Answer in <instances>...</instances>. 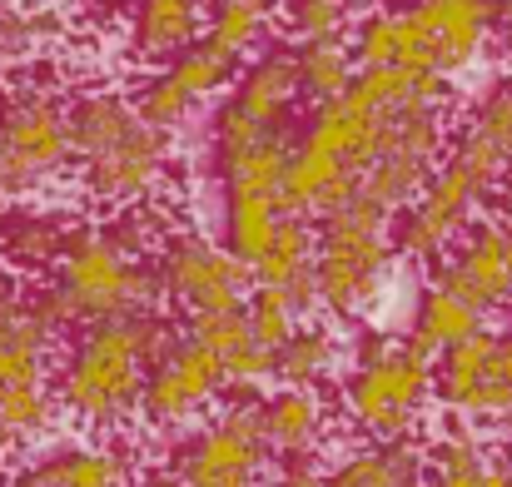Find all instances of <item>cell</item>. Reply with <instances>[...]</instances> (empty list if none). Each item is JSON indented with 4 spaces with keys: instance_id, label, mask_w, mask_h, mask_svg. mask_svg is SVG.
Returning a JSON list of instances; mask_svg holds the SVG:
<instances>
[{
    "instance_id": "obj_1",
    "label": "cell",
    "mask_w": 512,
    "mask_h": 487,
    "mask_svg": "<svg viewBox=\"0 0 512 487\" xmlns=\"http://www.w3.org/2000/svg\"><path fill=\"white\" fill-rule=\"evenodd\" d=\"M145 378H150V363L140 353L130 319L85 324L50 368L60 418H70L90 433H120L125 423H135Z\"/></svg>"
},
{
    "instance_id": "obj_2",
    "label": "cell",
    "mask_w": 512,
    "mask_h": 487,
    "mask_svg": "<svg viewBox=\"0 0 512 487\" xmlns=\"http://www.w3.org/2000/svg\"><path fill=\"white\" fill-rule=\"evenodd\" d=\"M393 214L353 194L314 224V299L329 319H363L393 274Z\"/></svg>"
},
{
    "instance_id": "obj_3",
    "label": "cell",
    "mask_w": 512,
    "mask_h": 487,
    "mask_svg": "<svg viewBox=\"0 0 512 487\" xmlns=\"http://www.w3.org/2000/svg\"><path fill=\"white\" fill-rule=\"evenodd\" d=\"M50 284L60 289L75 328L135 319V314H150L165 304L155 259L130 254L105 224H75L60 264L50 269Z\"/></svg>"
},
{
    "instance_id": "obj_4",
    "label": "cell",
    "mask_w": 512,
    "mask_h": 487,
    "mask_svg": "<svg viewBox=\"0 0 512 487\" xmlns=\"http://www.w3.org/2000/svg\"><path fill=\"white\" fill-rule=\"evenodd\" d=\"M433 398V358L408 348V338H393L368 363H353L339 388V408L348 428L363 433V443H408L428 413Z\"/></svg>"
},
{
    "instance_id": "obj_5",
    "label": "cell",
    "mask_w": 512,
    "mask_h": 487,
    "mask_svg": "<svg viewBox=\"0 0 512 487\" xmlns=\"http://www.w3.org/2000/svg\"><path fill=\"white\" fill-rule=\"evenodd\" d=\"M70 164V105L50 85H10L0 95V199H30Z\"/></svg>"
},
{
    "instance_id": "obj_6",
    "label": "cell",
    "mask_w": 512,
    "mask_h": 487,
    "mask_svg": "<svg viewBox=\"0 0 512 487\" xmlns=\"http://www.w3.org/2000/svg\"><path fill=\"white\" fill-rule=\"evenodd\" d=\"M165 473L179 487H264L269 448L254 403H224L184 433H165Z\"/></svg>"
},
{
    "instance_id": "obj_7",
    "label": "cell",
    "mask_w": 512,
    "mask_h": 487,
    "mask_svg": "<svg viewBox=\"0 0 512 487\" xmlns=\"http://www.w3.org/2000/svg\"><path fill=\"white\" fill-rule=\"evenodd\" d=\"M393 25L403 70L453 80L488 50L498 30V0H413L408 10H393Z\"/></svg>"
},
{
    "instance_id": "obj_8",
    "label": "cell",
    "mask_w": 512,
    "mask_h": 487,
    "mask_svg": "<svg viewBox=\"0 0 512 487\" xmlns=\"http://www.w3.org/2000/svg\"><path fill=\"white\" fill-rule=\"evenodd\" d=\"M155 279H160V299L174 304L184 319L194 314H224V309H244L254 274L209 234L199 229H174L155 254Z\"/></svg>"
},
{
    "instance_id": "obj_9",
    "label": "cell",
    "mask_w": 512,
    "mask_h": 487,
    "mask_svg": "<svg viewBox=\"0 0 512 487\" xmlns=\"http://www.w3.org/2000/svg\"><path fill=\"white\" fill-rule=\"evenodd\" d=\"M433 398L468 423H498L512 408V343L478 328L433 363Z\"/></svg>"
},
{
    "instance_id": "obj_10",
    "label": "cell",
    "mask_w": 512,
    "mask_h": 487,
    "mask_svg": "<svg viewBox=\"0 0 512 487\" xmlns=\"http://www.w3.org/2000/svg\"><path fill=\"white\" fill-rule=\"evenodd\" d=\"M478 209H483V194L468 184V174H463L458 164L443 160L433 169V179L423 184V194H418L408 209L393 214V229H388L393 254H403V259H413V264H438V259H448V249H453L458 234L478 219Z\"/></svg>"
},
{
    "instance_id": "obj_11",
    "label": "cell",
    "mask_w": 512,
    "mask_h": 487,
    "mask_svg": "<svg viewBox=\"0 0 512 487\" xmlns=\"http://www.w3.org/2000/svg\"><path fill=\"white\" fill-rule=\"evenodd\" d=\"M433 284L448 289L453 299H463L468 309H478L483 319L512 309V224L503 214H478L458 244L448 249V259L433 264Z\"/></svg>"
},
{
    "instance_id": "obj_12",
    "label": "cell",
    "mask_w": 512,
    "mask_h": 487,
    "mask_svg": "<svg viewBox=\"0 0 512 487\" xmlns=\"http://www.w3.org/2000/svg\"><path fill=\"white\" fill-rule=\"evenodd\" d=\"M170 155V135H160L140 120L125 140H115L110 150L80 164V184L105 209H140V204L160 199V189L170 179Z\"/></svg>"
},
{
    "instance_id": "obj_13",
    "label": "cell",
    "mask_w": 512,
    "mask_h": 487,
    "mask_svg": "<svg viewBox=\"0 0 512 487\" xmlns=\"http://www.w3.org/2000/svg\"><path fill=\"white\" fill-rule=\"evenodd\" d=\"M224 393V363L179 338L170 358H160L145 378V398H140V418L155 428V433H184L204 418V408Z\"/></svg>"
},
{
    "instance_id": "obj_14",
    "label": "cell",
    "mask_w": 512,
    "mask_h": 487,
    "mask_svg": "<svg viewBox=\"0 0 512 487\" xmlns=\"http://www.w3.org/2000/svg\"><path fill=\"white\" fill-rule=\"evenodd\" d=\"M254 413L269 458H319L334 433V408L319 388H269Z\"/></svg>"
},
{
    "instance_id": "obj_15",
    "label": "cell",
    "mask_w": 512,
    "mask_h": 487,
    "mask_svg": "<svg viewBox=\"0 0 512 487\" xmlns=\"http://www.w3.org/2000/svg\"><path fill=\"white\" fill-rule=\"evenodd\" d=\"M5 487H135V463L115 443H55L20 463Z\"/></svg>"
},
{
    "instance_id": "obj_16",
    "label": "cell",
    "mask_w": 512,
    "mask_h": 487,
    "mask_svg": "<svg viewBox=\"0 0 512 487\" xmlns=\"http://www.w3.org/2000/svg\"><path fill=\"white\" fill-rule=\"evenodd\" d=\"M348 100L363 105L378 120L393 115H418V110H448L453 100V80L448 75H428V70H403V65H383V70H358L348 85Z\"/></svg>"
},
{
    "instance_id": "obj_17",
    "label": "cell",
    "mask_w": 512,
    "mask_h": 487,
    "mask_svg": "<svg viewBox=\"0 0 512 487\" xmlns=\"http://www.w3.org/2000/svg\"><path fill=\"white\" fill-rule=\"evenodd\" d=\"M75 234V219L60 214V209H35V204H10L0 209V259H5V274L20 269V274H40V269H55L65 244Z\"/></svg>"
},
{
    "instance_id": "obj_18",
    "label": "cell",
    "mask_w": 512,
    "mask_h": 487,
    "mask_svg": "<svg viewBox=\"0 0 512 487\" xmlns=\"http://www.w3.org/2000/svg\"><path fill=\"white\" fill-rule=\"evenodd\" d=\"M234 105L259 125V130H284L294 125L299 110V65H294V45H269L249 75L234 90Z\"/></svg>"
},
{
    "instance_id": "obj_19",
    "label": "cell",
    "mask_w": 512,
    "mask_h": 487,
    "mask_svg": "<svg viewBox=\"0 0 512 487\" xmlns=\"http://www.w3.org/2000/svg\"><path fill=\"white\" fill-rule=\"evenodd\" d=\"M378 125H383L378 115H368L363 105H353V100L343 95V100H329V105H314L309 125L299 130V140L329 150V155L358 179L368 164L378 160Z\"/></svg>"
},
{
    "instance_id": "obj_20",
    "label": "cell",
    "mask_w": 512,
    "mask_h": 487,
    "mask_svg": "<svg viewBox=\"0 0 512 487\" xmlns=\"http://www.w3.org/2000/svg\"><path fill=\"white\" fill-rule=\"evenodd\" d=\"M204 35V0H135L130 45L140 60H179Z\"/></svg>"
},
{
    "instance_id": "obj_21",
    "label": "cell",
    "mask_w": 512,
    "mask_h": 487,
    "mask_svg": "<svg viewBox=\"0 0 512 487\" xmlns=\"http://www.w3.org/2000/svg\"><path fill=\"white\" fill-rule=\"evenodd\" d=\"M428 478V453L408 443H358L329 468L334 487H418Z\"/></svg>"
},
{
    "instance_id": "obj_22",
    "label": "cell",
    "mask_w": 512,
    "mask_h": 487,
    "mask_svg": "<svg viewBox=\"0 0 512 487\" xmlns=\"http://www.w3.org/2000/svg\"><path fill=\"white\" fill-rule=\"evenodd\" d=\"M343 353H348V343L334 324H299V333L274 353V383L324 393V383H334L343 373Z\"/></svg>"
},
{
    "instance_id": "obj_23",
    "label": "cell",
    "mask_w": 512,
    "mask_h": 487,
    "mask_svg": "<svg viewBox=\"0 0 512 487\" xmlns=\"http://www.w3.org/2000/svg\"><path fill=\"white\" fill-rule=\"evenodd\" d=\"M483 324L478 309H468L463 299H453L448 289L428 284L418 294V309H413V328H408V348H418L423 358H443L448 348H458L463 338H473Z\"/></svg>"
},
{
    "instance_id": "obj_24",
    "label": "cell",
    "mask_w": 512,
    "mask_h": 487,
    "mask_svg": "<svg viewBox=\"0 0 512 487\" xmlns=\"http://www.w3.org/2000/svg\"><path fill=\"white\" fill-rule=\"evenodd\" d=\"M50 353H55V338L40 333L30 324V314L20 309L10 324L0 328V403L25 393V388H45L50 383Z\"/></svg>"
},
{
    "instance_id": "obj_25",
    "label": "cell",
    "mask_w": 512,
    "mask_h": 487,
    "mask_svg": "<svg viewBox=\"0 0 512 487\" xmlns=\"http://www.w3.org/2000/svg\"><path fill=\"white\" fill-rule=\"evenodd\" d=\"M279 199H264V194H229L224 204V249L254 269L264 259V249L274 244V229H279Z\"/></svg>"
},
{
    "instance_id": "obj_26",
    "label": "cell",
    "mask_w": 512,
    "mask_h": 487,
    "mask_svg": "<svg viewBox=\"0 0 512 487\" xmlns=\"http://www.w3.org/2000/svg\"><path fill=\"white\" fill-rule=\"evenodd\" d=\"M294 145H299V130H294V125L269 130L244 160H234L224 169V194H264V199H279V184H284V169H289Z\"/></svg>"
},
{
    "instance_id": "obj_27",
    "label": "cell",
    "mask_w": 512,
    "mask_h": 487,
    "mask_svg": "<svg viewBox=\"0 0 512 487\" xmlns=\"http://www.w3.org/2000/svg\"><path fill=\"white\" fill-rule=\"evenodd\" d=\"M294 65H299V100L309 105H329L343 100L358 65L348 40H314V45H294Z\"/></svg>"
},
{
    "instance_id": "obj_28",
    "label": "cell",
    "mask_w": 512,
    "mask_h": 487,
    "mask_svg": "<svg viewBox=\"0 0 512 487\" xmlns=\"http://www.w3.org/2000/svg\"><path fill=\"white\" fill-rule=\"evenodd\" d=\"M259 289H294L299 279L314 274V224L309 219H279L274 244L264 249V259L249 269Z\"/></svg>"
},
{
    "instance_id": "obj_29",
    "label": "cell",
    "mask_w": 512,
    "mask_h": 487,
    "mask_svg": "<svg viewBox=\"0 0 512 487\" xmlns=\"http://www.w3.org/2000/svg\"><path fill=\"white\" fill-rule=\"evenodd\" d=\"M274 25V15H269V0H214L209 10H204V45H214L219 55H229V60H239V55H249L259 40H264V30Z\"/></svg>"
},
{
    "instance_id": "obj_30",
    "label": "cell",
    "mask_w": 512,
    "mask_h": 487,
    "mask_svg": "<svg viewBox=\"0 0 512 487\" xmlns=\"http://www.w3.org/2000/svg\"><path fill=\"white\" fill-rule=\"evenodd\" d=\"M433 169H438V164L378 155V160L358 174V194H363L368 204H378L383 214H398V209H408V204L423 194V184L433 179Z\"/></svg>"
},
{
    "instance_id": "obj_31",
    "label": "cell",
    "mask_w": 512,
    "mask_h": 487,
    "mask_svg": "<svg viewBox=\"0 0 512 487\" xmlns=\"http://www.w3.org/2000/svg\"><path fill=\"white\" fill-rule=\"evenodd\" d=\"M244 324H249V338L259 343V348H269V353H279L299 324H304V314L289 304V294L284 289H249V299H244Z\"/></svg>"
},
{
    "instance_id": "obj_32",
    "label": "cell",
    "mask_w": 512,
    "mask_h": 487,
    "mask_svg": "<svg viewBox=\"0 0 512 487\" xmlns=\"http://www.w3.org/2000/svg\"><path fill=\"white\" fill-rule=\"evenodd\" d=\"M353 25V0H289L284 5V35L294 45L343 40Z\"/></svg>"
},
{
    "instance_id": "obj_33",
    "label": "cell",
    "mask_w": 512,
    "mask_h": 487,
    "mask_svg": "<svg viewBox=\"0 0 512 487\" xmlns=\"http://www.w3.org/2000/svg\"><path fill=\"white\" fill-rule=\"evenodd\" d=\"M234 65H239V60H229V55H219L214 45H204V40H199V45H189L179 60H170V70H165V75H170L174 85L199 105V100L219 95V90L234 80Z\"/></svg>"
},
{
    "instance_id": "obj_34",
    "label": "cell",
    "mask_w": 512,
    "mask_h": 487,
    "mask_svg": "<svg viewBox=\"0 0 512 487\" xmlns=\"http://www.w3.org/2000/svg\"><path fill=\"white\" fill-rule=\"evenodd\" d=\"M50 35H55V20H50V15L0 0V65H5V70H15V65L35 60V55H40V45H45Z\"/></svg>"
},
{
    "instance_id": "obj_35",
    "label": "cell",
    "mask_w": 512,
    "mask_h": 487,
    "mask_svg": "<svg viewBox=\"0 0 512 487\" xmlns=\"http://www.w3.org/2000/svg\"><path fill=\"white\" fill-rule=\"evenodd\" d=\"M130 100H135V115H140L150 130H160V135H174V130L189 125V115H194V100L174 85L170 75H150Z\"/></svg>"
},
{
    "instance_id": "obj_36",
    "label": "cell",
    "mask_w": 512,
    "mask_h": 487,
    "mask_svg": "<svg viewBox=\"0 0 512 487\" xmlns=\"http://www.w3.org/2000/svg\"><path fill=\"white\" fill-rule=\"evenodd\" d=\"M468 135H478L488 150H498L512 164V80H498V85H488L478 95Z\"/></svg>"
},
{
    "instance_id": "obj_37",
    "label": "cell",
    "mask_w": 512,
    "mask_h": 487,
    "mask_svg": "<svg viewBox=\"0 0 512 487\" xmlns=\"http://www.w3.org/2000/svg\"><path fill=\"white\" fill-rule=\"evenodd\" d=\"M184 338H189V343H199V348H209L219 363H224L229 353H239L244 343H254V338H249V324H244V309L194 314V319H184Z\"/></svg>"
},
{
    "instance_id": "obj_38",
    "label": "cell",
    "mask_w": 512,
    "mask_h": 487,
    "mask_svg": "<svg viewBox=\"0 0 512 487\" xmlns=\"http://www.w3.org/2000/svg\"><path fill=\"white\" fill-rule=\"evenodd\" d=\"M353 65L358 70H383V65H398V25H393V10H373L358 20L353 30Z\"/></svg>"
},
{
    "instance_id": "obj_39",
    "label": "cell",
    "mask_w": 512,
    "mask_h": 487,
    "mask_svg": "<svg viewBox=\"0 0 512 487\" xmlns=\"http://www.w3.org/2000/svg\"><path fill=\"white\" fill-rule=\"evenodd\" d=\"M274 483L279 487H334L329 473H319V458H279L274 463Z\"/></svg>"
},
{
    "instance_id": "obj_40",
    "label": "cell",
    "mask_w": 512,
    "mask_h": 487,
    "mask_svg": "<svg viewBox=\"0 0 512 487\" xmlns=\"http://www.w3.org/2000/svg\"><path fill=\"white\" fill-rule=\"evenodd\" d=\"M498 30L508 40V55H512V0H498Z\"/></svg>"
},
{
    "instance_id": "obj_41",
    "label": "cell",
    "mask_w": 512,
    "mask_h": 487,
    "mask_svg": "<svg viewBox=\"0 0 512 487\" xmlns=\"http://www.w3.org/2000/svg\"><path fill=\"white\" fill-rule=\"evenodd\" d=\"M135 487H179V483H174L170 473L160 468V473H150V478H140V483H135Z\"/></svg>"
},
{
    "instance_id": "obj_42",
    "label": "cell",
    "mask_w": 512,
    "mask_h": 487,
    "mask_svg": "<svg viewBox=\"0 0 512 487\" xmlns=\"http://www.w3.org/2000/svg\"><path fill=\"white\" fill-rule=\"evenodd\" d=\"M503 468H508V478H512V433H503Z\"/></svg>"
},
{
    "instance_id": "obj_43",
    "label": "cell",
    "mask_w": 512,
    "mask_h": 487,
    "mask_svg": "<svg viewBox=\"0 0 512 487\" xmlns=\"http://www.w3.org/2000/svg\"><path fill=\"white\" fill-rule=\"evenodd\" d=\"M498 423H503V433H512V408L503 413V418H498Z\"/></svg>"
},
{
    "instance_id": "obj_44",
    "label": "cell",
    "mask_w": 512,
    "mask_h": 487,
    "mask_svg": "<svg viewBox=\"0 0 512 487\" xmlns=\"http://www.w3.org/2000/svg\"><path fill=\"white\" fill-rule=\"evenodd\" d=\"M5 80H10V70H5V65H0V85H5Z\"/></svg>"
},
{
    "instance_id": "obj_45",
    "label": "cell",
    "mask_w": 512,
    "mask_h": 487,
    "mask_svg": "<svg viewBox=\"0 0 512 487\" xmlns=\"http://www.w3.org/2000/svg\"><path fill=\"white\" fill-rule=\"evenodd\" d=\"M418 487H438V483H433V478H423V483H418Z\"/></svg>"
},
{
    "instance_id": "obj_46",
    "label": "cell",
    "mask_w": 512,
    "mask_h": 487,
    "mask_svg": "<svg viewBox=\"0 0 512 487\" xmlns=\"http://www.w3.org/2000/svg\"><path fill=\"white\" fill-rule=\"evenodd\" d=\"M503 338H508V343H512V324H508V333H503Z\"/></svg>"
}]
</instances>
